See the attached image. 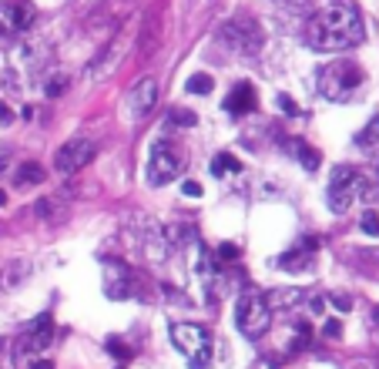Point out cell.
<instances>
[{
  "instance_id": "cell-10",
  "label": "cell",
  "mask_w": 379,
  "mask_h": 369,
  "mask_svg": "<svg viewBox=\"0 0 379 369\" xmlns=\"http://www.w3.org/2000/svg\"><path fill=\"white\" fill-rule=\"evenodd\" d=\"M34 17H37V7L30 0H3L0 3V34H7V37L24 34L30 30Z\"/></svg>"
},
{
  "instance_id": "cell-34",
  "label": "cell",
  "mask_w": 379,
  "mask_h": 369,
  "mask_svg": "<svg viewBox=\"0 0 379 369\" xmlns=\"http://www.w3.org/2000/svg\"><path fill=\"white\" fill-rule=\"evenodd\" d=\"M0 369H3V339H0Z\"/></svg>"
},
{
  "instance_id": "cell-29",
  "label": "cell",
  "mask_w": 379,
  "mask_h": 369,
  "mask_svg": "<svg viewBox=\"0 0 379 369\" xmlns=\"http://www.w3.org/2000/svg\"><path fill=\"white\" fill-rule=\"evenodd\" d=\"M278 105H282V111H285V114H299V107L292 105V98H285V94L278 98Z\"/></svg>"
},
{
  "instance_id": "cell-18",
  "label": "cell",
  "mask_w": 379,
  "mask_h": 369,
  "mask_svg": "<svg viewBox=\"0 0 379 369\" xmlns=\"http://www.w3.org/2000/svg\"><path fill=\"white\" fill-rule=\"evenodd\" d=\"M269 299V306L272 309H292L296 302H303V292H296V289H276L272 295H265Z\"/></svg>"
},
{
  "instance_id": "cell-31",
  "label": "cell",
  "mask_w": 379,
  "mask_h": 369,
  "mask_svg": "<svg viewBox=\"0 0 379 369\" xmlns=\"http://www.w3.org/2000/svg\"><path fill=\"white\" fill-rule=\"evenodd\" d=\"M7 165H10V151H7V148L0 145V175L7 171Z\"/></svg>"
},
{
  "instance_id": "cell-5",
  "label": "cell",
  "mask_w": 379,
  "mask_h": 369,
  "mask_svg": "<svg viewBox=\"0 0 379 369\" xmlns=\"http://www.w3.org/2000/svg\"><path fill=\"white\" fill-rule=\"evenodd\" d=\"M172 343L178 346V352L188 359L192 369H205L212 363V339H208V329L198 322H172Z\"/></svg>"
},
{
  "instance_id": "cell-24",
  "label": "cell",
  "mask_w": 379,
  "mask_h": 369,
  "mask_svg": "<svg viewBox=\"0 0 379 369\" xmlns=\"http://www.w3.org/2000/svg\"><path fill=\"white\" fill-rule=\"evenodd\" d=\"M181 191H185L188 198H202V184H198V182H185V184H181Z\"/></svg>"
},
{
  "instance_id": "cell-14",
  "label": "cell",
  "mask_w": 379,
  "mask_h": 369,
  "mask_svg": "<svg viewBox=\"0 0 379 369\" xmlns=\"http://www.w3.org/2000/svg\"><path fill=\"white\" fill-rule=\"evenodd\" d=\"M27 275H30V265H27V262L3 265V268H0V289L10 292V289H17V286H24Z\"/></svg>"
},
{
  "instance_id": "cell-20",
  "label": "cell",
  "mask_w": 379,
  "mask_h": 369,
  "mask_svg": "<svg viewBox=\"0 0 379 369\" xmlns=\"http://www.w3.org/2000/svg\"><path fill=\"white\" fill-rule=\"evenodd\" d=\"M195 125H198L195 111H185V107H172L168 111V128H195Z\"/></svg>"
},
{
  "instance_id": "cell-33",
  "label": "cell",
  "mask_w": 379,
  "mask_h": 369,
  "mask_svg": "<svg viewBox=\"0 0 379 369\" xmlns=\"http://www.w3.org/2000/svg\"><path fill=\"white\" fill-rule=\"evenodd\" d=\"M349 369H369V363H356V366H349Z\"/></svg>"
},
{
  "instance_id": "cell-4",
  "label": "cell",
  "mask_w": 379,
  "mask_h": 369,
  "mask_svg": "<svg viewBox=\"0 0 379 369\" xmlns=\"http://www.w3.org/2000/svg\"><path fill=\"white\" fill-rule=\"evenodd\" d=\"M235 326L245 339H262L272 326V306L262 292H245L235 302Z\"/></svg>"
},
{
  "instance_id": "cell-12",
  "label": "cell",
  "mask_w": 379,
  "mask_h": 369,
  "mask_svg": "<svg viewBox=\"0 0 379 369\" xmlns=\"http://www.w3.org/2000/svg\"><path fill=\"white\" fill-rule=\"evenodd\" d=\"M104 289H107L111 299H125L131 292V272L121 262H107V268H104Z\"/></svg>"
},
{
  "instance_id": "cell-23",
  "label": "cell",
  "mask_w": 379,
  "mask_h": 369,
  "mask_svg": "<svg viewBox=\"0 0 379 369\" xmlns=\"http://www.w3.org/2000/svg\"><path fill=\"white\" fill-rule=\"evenodd\" d=\"M359 225H362V232H366V235H379V215H376V211H366Z\"/></svg>"
},
{
  "instance_id": "cell-6",
  "label": "cell",
  "mask_w": 379,
  "mask_h": 369,
  "mask_svg": "<svg viewBox=\"0 0 379 369\" xmlns=\"http://www.w3.org/2000/svg\"><path fill=\"white\" fill-rule=\"evenodd\" d=\"M185 168V155L175 141H154L152 158H148V182L152 184H168L175 182Z\"/></svg>"
},
{
  "instance_id": "cell-8",
  "label": "cell",
  "mask_w": 379,
  "mask_h": 369,
  "mask_svg": "<svg viewBox=\"0 0 379 369\" xmlns=\"http://www.w3.org/2000/svg\"><path fill=\"white\" fill-rule=\"evenodd\" d=\"M94 155H98V145H94L91 138L77 134V138L64 141V145L57 148V155H54V168H57L61 175H74V171H81Z\"/></svg>"
},
{
  "instance_id": "cell-30",
  "label": "cell",
  "mask_w": 379,
  "mask_h": 369,
  "mask_svg": "<svg viewBox=\"0 0 379 369\" xmlns=\"http://www.w3.org/2000/svg\"><path fill=\"white\" fill-rule=\"evenodd\" d=\"M10 121H14V111L7 105H0V125H10Z\"/></svg>"
},
{
  "instance_id": "cell-25",
  "label": "cell",
  "mask_w": 379,
  "mask_h": 369,
  "mask_svg": "<svg viewBox=\"0 0 379 369\" xmlns=\"http://www.w3.org/2000/svg\"><path fill=\"white\" fill-rule=\"evenodd\" d=\"M329 302H332L336 309H342V313H346V309H353V299H346V295H329Z\"/></svg>"
},
{
  "instance_id": "cell-27",
  "label": "cell",
  "mask_w": 379,
  "mask_h": 369,
  "mask_svg": "<svg viewBox=\"0 0 379 369\" xmlns=\"http://www.w3.org/2000/svg\"><path fill=\"white\" fill-rule=\"evenodd\" d=\"M107 349H111L118 359H127V356H131V352L125 349V343H118V339H111V343H107Z\"/></svg>"
},
{
  "instance_id": "cell-16",
  "label": "cell",
  "mask_w": 379,
  "mask_h": 369,
  "mask_svg": "<svg viewBox=\"0 0 379 369\" xmlns=\"http://www.w3.org/2000/svg\"><path fill=\"white\" fill-rule=\"evenodd\" d=\"M285 148H289L296 158H303V165L309 168V171H316V168H319V155H316L305 141H296V138H292V141H285Z\"/></svg>"
},
{
  "instance_id": "cell-26",
  "label": "cell",
  "mask_w": 379,
  "mask_h": 369,
  "mask_svg": "<svg viewBox=\"0 0 379 369\" xmlns=\"http://www.w3.org/2000/svg\"><path fill=\"white\" fill-rule=\"evenodd\" d=\"M218 259H225V262L238 259V249H235V245H218Z\"/></svg>"
},
{
  "instance_id": "cell-11",
  "label": "cell",
  "mask_w": 379,
  "mask_h": 369,
  "mask_svg": "<svg viewBox=\"0 0 379 369\" xmlns=\"http://www.w3.org/2000/svg\"><path fill=\"white\" fill-rule=\"evenodd\" d=\"M222 41H225L232 51H238V54H258L262 51V34H258V27L255 24H242V21H232V24L222 27V34H218Z\"/></svg>"
},
{
  "instance_id": "cell-2",
  "label": "cell",
  "mask_w": 379,
  "mask_h": 369,
  "mask_svg": "<svg viewBox=\"0 0 379 369\" xmlns=\"http://www.w3.org/2000/svg\"><path fill=\"white\" fill-rule=\"evenodd\" d=\"M373 195H376V188H373V182H369L362 171H356L349 165H336V168H332L329 188H326V202L336 215H346L356 202H366V198H373Z\"/></svg>"
},
{
  "instance_id": "cell-21",
  "label": "cell",
  "mask_w": 379,
  "mask_h": 369,
  "mask_svg": "<svg viewBox=\"0 0 379 369\" xmlns=\"http://www.w3.org/2000/svg\"><path fill=\"white\" fill-rule=\"evenodd\" d=\"M185 87H188V94H208V91H212V78H208V74H195Z\"/></svg>"
},
{
  "instance_id": "cell-3",
  "label": "cell",
  "mask_w": 379,
  "mask_h": 369,
  "mask_svg": "<svg viewBox=\"0 0 379 369\" xmlns=\"http://www.w3.org/2000/svg\"><path fill=\"white\" fill-rule=\"evenodd\" d=\"M362 78L366 74L356 61H332L319 71V94L326 101H346V98H353V91H359Z\"/></svg>"
},
{
  "instance_id": "cell-13",
  "label": "cell",
  "mask_w": 379,
  "mask_h": 369,
  "mask_svg": "<svg viewBox=\"0 0 379 369\" xmlns=\"http://www.w3.org/2000/svg\"><path fill=\"white\" fill-rule=\"evenodd\" d=\"M255 105H258V98H255L252 84H235V87L228 91V98H225L228 114H249V111H255Z\"/></svg>"
},
{
  "instance_id": "cell-17",
  "label": "cell",
  "mask_w": 379,
  "mask_h": 369,
  "mask_svg": "<svg viewBox=\"0 0 379 369\" xmlns=\"http://www.w3.org/2000/svg\"><path fill=\"white\" fill-rule=\"evenodd\" d=\"M238 171H242V165L232 158L228 151L215 155V161H212V175H215V178H228V175H238Z\"/></svg>"
},
{
  "instance_id": "cell-1",
  "label": "cell",
  "mask_w": 379,
  "mask_h": 369,
  "mask_svg": "<svg viewBox=\"0 0 379 369\" xmlns=\"http://www.w3.org/2000/svg\"><path fill=\"white\" fill-rule=\"evenodd\" d=\"M362 37H366L362 14L356 3H346V0L326 3L322 10L312 14V21L305 27V41L316 51H346V48L362 44Z\"/></svg>"
},
{
  "instance_id": "cell-9",
  "label": "cell",
  "mask_w": 379,
  "mask_h": 369,
  "mask_svg": "<svg viewBox=\"0 0 379 369\" xmlns=\"http://www.w3.org/2000/svg\"><path fill=\"white\" fill-rule=\"evenodd\" d=\"M158 105V81L154 78H141L138 84H131V91L125 94V114L127 121H141L148 118Z\"/></svg>"
},
{
  "instance_id": "cell-15",
  "label": "cell",
  "mask_w": 379,
  "mask_h": 369,
  "mask_svg": "<svg viewBox=\"0 0 379 369\" xmlns=\"http://www.w3.org/2000/svg\"><path fill=\"white\" fill-rule=\"evenodd\" d=\"M14 182L21 184V188H27V184H41L44 182V168L37 165V161H24L21 168H17V178Z\"/></svg>"
},
{
  "instance_id": "cell-28",
  "label": "cell",
  "mask_w": 379,
  "mask_h": 369,
  "mask_svg": "<svg viewBox=\"0 0 379 369\" xmlns=\"http://www.w3.org/2000/svg\"><path fill=\"white\" fill-rule=\"evenodd\" d=\"M322 333H326L329 339H336V336H339V333H342V326H339V322H336V319H329L326 326H322Z\"/></svg>"
},
{
  "instance_id": "cell-22",
  "label": "cell",
  "mask_w": 379,
  "mask_h": 369,
  "mask_svg": "<svg viewBox=\"0 0 379 369\" xmlns=\"http://www.w3.org/2000/svg\"><path fill=\"white\" fill-rule=\"evenodd\" d=\"M64 87H68V78H64V74H57V78L48 81L44 94H48V98H57V94H64Z\"/></svg>"
},
{
  "instance_id": "cell-19",
  "label": "cell",
  "mask_w": 379,
  "mask_h": 369,
  "mask_svg": "<svg viewBox=\"0 0 379 369\" xmlns=\"http://www.w3.org/2000/svg\"><path fill=\"white\" fill-rule=\"evenodd\" d=\"M356 145H359V148H366V151H373V155H379V118L366 125V131L356 138Z\"/></svg>"
},
{
  "instance_id": "cell-35",
  "label": "cell",
  "mask_w": 379,
  "mask_h": 369,
  "mask_svg": "<svg viewBox=\"0 0 379 369\" xmlns=\"http://www.w3.org/2000/svg\"><path fill=\"white\" fill-rule=\"evenodd\" d=\"M3 202H7V195H3V191H0V205H3Z\"/></svg>"
},
{
  "instance_id": "cell-7",
  "label": "cell",
  "mask_w": 379,
  "mask_h": 369,
  "mask_svg": "<svg viewBox=\"0 0 379 369\" xmlns=\"http://www.w3.org/2000/svg\"><path fill=\"white\" fill-rule=\"evenodd\" d=\"M54 343V322L51 316H37V322L27 329L24 336H21V343H17V363L27 366V363H34V359H41L44 352H48V346Z\"/></svg>"
},
{
  "instance_id": "cell-32",
  "label": "cell",
  "mask_w": 379,
  "mask_h": 369,
  "mask_svg": "<svg viewBox=\"0 0 379 369\" xmlns=\"http://www.w3.org/2000/svg\"><path fill=\"white\" fill-rule=\"evenodd\" d=\"M30 369H54V366H51V359H34Z\"/></svg>"
}]
</instances>
